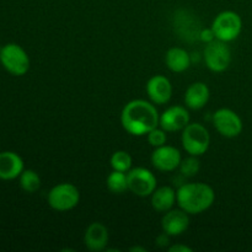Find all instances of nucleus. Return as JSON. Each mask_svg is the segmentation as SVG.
<instances>
[{
  "instance_id": "nucleus-27",
  "label": "nucleus",
  "mask_w": 252,
  "mask_h": 252,
  "mask_svg": "<svg viewBox=\"0 0 252 252\" xmlns=\"http://www.w3.org/2000/svg\"><path fill=\"white\" fill-rule=\"evenodd\" d=\"M169 251L170 252H192L193 250L186 245L177 244V245H174V246H171V248H169Z\"/></svg>"
},
{
  "instance_id": "nucleus-18",
  "label": "nucleus",
  "mask_w": 252,
  "mask_h": 252,
  "mask_svg": "<svg viewBox=\"0 0 252 252\" xmlns=\"http://www.w3.org/2000/svg\"><path fill=\"white\" fill-rule=\"evenodd\" d=\"M176 202V191L170 186H161L152 193L153 208L160 213H166L172 209Z\"/></svg>"
},
{
  "instance_id": "nucleus-23",
  "label": "nucleus",
  "mask_w": 252,
  "mask_h": 252,
  "mask_svg": "<svg viewBox=\"0 0 252 252\" xmlns=\"http://www.w3.org/2000/svg\"><path fill=\"white\" fill-rule=\"evenodd\" d=\"M198 157H194V155H189L186 159L181 160V164H180V170H181V174H184L185 176L192 177L194 175L198 174L199 171V160L197 159Z\"/></svg>"
},
{
  "instance_id": "nucleus-13",
  "label": "nucleus",
  "mask_w": 252,
  "mask_h": 252,
  "mask_svg": "<svg viewBox=\"0 0 252 252\" xmlns=\"http://www.w3.org/2000/svg\"><path fill=\"white\" fill-rule=\"evenodd\" d=\"M147 94L155 105H165L172 96V85L164 75H154L147 83Z\"/></svg>"
},
{
  "instance_id": "nucleus-29",
  "label": "nucleus",
  "mask_w": 252,
  "mask_h": 252,
  "mask_svg": "<svg viewBox=\"0 0 252 252\" xmlns=\"http://www.w3.org/2000/svg\"><path fill=\"white\" fill-rule=\"evenodd\" d=\"M1 48H2V46H1V44H0V52H1Z\"/></svg>"
},
{
  "instance_id": "nucleus-3",
  "label": "nucleus",
  "mask_w": 252,
  "mask_h": 252,
  "mask_svg": "<svg viewBox=\"0 0 252 252\" xmlns=\"http://www.w3.org/2000/svg\"><path fill=\"white\" fill-rule=\"evenodd\" d=\"M182 147L189 155L201 157L206 154L211 144L208 129L201 123H189L182 130Z\"/></svg>"
},
{
  "instance_id": "nucleus-26",
  "label": "nucleus",
  "mask_w": 252,
  "mask_h": 252,
  "mask_svg": "<svg viewBox=\"0 0 252 252\" xmlns=\"http://www.w3.org/2000/svg\"><path fill=\"white\" fill-rule=\"evenodd\" d=\"M170 235H167L166 233H162L161 235H159L157 238V245L160 248H166L170 243Z\"/></svg>"
},
{
  "instance_id": "nucleus-4",
  "label": "nucleus",
  "mask_w": 252,
  "mask_h": 252,
  "mask_svg": "<svg viewBox=\"0 0 252 252\" xmlns=\"http://www.w3.org/2000/svg\"><path fill=\"white\" fill-rule=\"evenodd\" d=\"M0 63L14 76H22L30 70V57L17 43H7L0 52Z\"/></svg>"
},
{
  "instance_id": "nucleus-16",
  "label": "nucleus",
  "mask_w": 252,
  "mask_h": 252,
  "mask_svg": "<svg viewBox=\"0 0 252 252\" xmlns=\"http://www.w3.org/2000/svg\"><path fill=\"white\" fill-rule=\"evenodd\" d=\"M211 96L209 88L204 83L197 81L191 84L185 93V103L191 110H201L207 105Z\"/></svg>"
},
{
  "instance_id": "nucleus-7",
  "label": "nucleus",
  "mask_w": 252,
  "mask_h": 252,
  "mask_svg": "<svg viewBox=\"0 0 252 252\" xmlns=\"http://www.w3.org/2000/svg\"><path fill=\"white\" fill-rule=\"evenodd\" d=\"M204 62L209 70L214 73H221L226 70L231 63L230 48L226 46V42L214 39L207 43L203 52Z\"/></svg>"
},
{
  "instance_id": "nucleus-24",
  "label": "nucleus",
  "mask_w": 252,
  "mask_h": 252,
  "mask_svg": "<svg viewBox=\"0 0 252 252\" xmlns=\"http://www.w3.org/2000/svg\"><path fill=\"white\" fill-rule=\"evenodd\" d=\"M166 130L162 129L161 127L158 128L155 127L154 129L150 130L148 133V142L152 147L158 148V147H161V145L166 144V140H167V135H166Z\"/></svg>"
},
{
  "instance_id": "nucleus-22",
  "label": "nucleus",
  "mask_w": 252,
  "mask_h": 252,
  "mask_svg": "<svg viewBox=\"0 0 252 252\" xmlns=\"http://www.w3.org/2000/svg\"><path fill=\"white\" fill-rule=\"evenodd\" d=\"M110 164L113 170L128 172L130 170V167H132L133 160L129 153L125 152V150H117V152L113 153L112 157H111Z\"/></svg>"
},
{
  "instance_id": "nucleus-8",
  "label": "nucleus",
  "mask_w": 252,
  "mask_h": 252,
  "mask_svg": "<svg viewBox=\"0 0 252 252\" xmlns=\"http://www.w3.org/2000/svg\"><path fill=\"white\" fill-rule=\"evenodd\" d=\"M128 189L135 196H152L157 189V177L150 170L145 167H135L127 172Z\"/></svg>"
},
{
  "instance_id": "nucleus-28",
  "label": "nucleus",
  "mask_w": 252,
  "mask_h": 252,
  "mask_svg": "<svg viewBox=\"0 0 252 252\" xmlns=\"http://www.w3.org/2000/svg\"><path fill=\"white\" fill-rule=\"evenodd\" d=\"M130 252H135V251H139V252H145V249L143 248H138V246H134V248H132L129 250Z\"/></svg>"
},
{
  "instance_id": "nucleus-12",
  "label": "nucleus",
  "mask_w": 252,
  "mask_h": 252,
  "mask_svg": "<svg viewBox=\"0 0 252 252\" xmlns=\"http://www.w3.org/2000/svg\"><path fill=\"white\" fill-rule=\"evenodd\" d=\"M189 213L184 209H170L161 219V228L164 233L170 236H179L189 229Z\"/></svg>"
},
{
  "instance_id": "nucleus-21",
  "label": "nucleus",
  "mask_w": 252,
  "mask_h": 252,
  "mask_svg": "<svg viewBox=\"0 0 252 252\" xmlns=\"http://www.w3.org/2000/svg\"><path fill=\"white\" fill-rule=\"evenodd\" d=\"M20 187L27 193H34L41 187V179L34 170H24L19 176Z\"/></svg>"
},
{
  "instance_id": "nucleus-20",
  "label": "nucleus",
  "mask_w": 252,
  "mask_h": 252,
  "mask_svg": "<svg viewBox=\"0 0 252 252\" xmlns=\"http://www.w3.org/2000/svg\"><path fill=\"white\" fill-rule=\"evenodd\" d=\"M106 185H107L108 191L112 192L113 194L125 193L128 189L127 172L113 170L106 179Z\"/></svg>"
},
{
  "instance_id": "nucleus-5",
  "label": "nucleus",
  "mask_w": 252,
  "mask_h": 252,
  "mask_svg": "<svg viewBox=\"0 0 252 252\" xmlns=\"http://www.w3.org/2000/svg\"><path fill=\"white\" fill-rule=\"evenodd\" d=\"M217 39L223 42H231L238 38L243 30V20L235 11L225 10L216 16L212 24Z\"/></svg>"
},
{
  "instance_id": "nucleus-9",
  "label": "nucleus",
  "mask_w": 252,
  "mask_h": 252,
  "mask_svg": "<svg viewBox=\"0 0 252 252\" xmlns=\"http://www.w3.org/2000/svg\"><path fill=\"white\" fill-rule=\"evenodd\" d=\"M213 125L219 134L225 138H235L243 132V121L235 111L219 108L213 115Z\"/></svg>"
},
{
  "instance_id": "nucleus-14",
  "label": "nucleus",
  "mask_w": 252,
  "mask_h": 252,
  "mask_svg": "<svg viewBox=\"0 0 252 252\" xmlns=\"http://www.w3.org/2000/svg\"><path fill=\"white\" fill-rule=\"evenodd\" d=\"M24 160L15 152L0 153V180H15L24 171Z\"/></svg>"
},
{
  "instance_id": "nucleus-1",
  "label": "nucleus",
  "mask_w": 252,
  "mask_h": 252,
  "mask_svg": "<svg viewBox=\"0 0 252 252\" xmlns=\"http://www.w3.org/2000/svg\"><path fill=\"white\" fill-rule=\"evenodd\" d=\"M160 115L152 102L145 100L129 101L121 112V125L132 135H147L159 126Z\"/></svg>"
},
{
  "instance_id": "nucleus-17",
  "label": "nucleus",
  "mask_w": 252,
  "mask_h": 252,
  "mask_svg": "<svg viewBox=\"0 0 252 252\" xmlns=\"http://www.w3.org/2000/svg\"><path fill=\"white\" fill-rule=\"evenodd\" d=\"M165 63L167 68L174 73H182L191 65V57L186 49L181 47H172L166 52Z\"/></svg>"
},
{
  "instance_id": "nucleus-2",
  "label": "nucleus",
  "mask_w": 252,
  "mask_h": 252,
  "mask_svg": "<svg viewBox=\"0 0 252 252\" xmlns=\"http://www.w3.org/2000/svg\"><path fill=\"white\" fill-rule=\"evenodd\" d=\"M216 199V192L203 182L185 184L176 191V202L189 214H201L211 208Z\"/></svg>"
},
{
  "instance_id": "nucleus-11",
  "label": "nucleus",
  "mask_w": 252,
  "mask_h": 252,
  "mask_svg": "<svg viewBox=\"0 0 252 252\" xmlns=\"http://www.w3.org/2000/svg\"><path fill=\"white\" fill-rule=\"evenodd\" d=\"M189 123V113L182 106H171V107L166 108L160 115L159 125L162 129L166 132H179V130H184Z\"/></svg>"
},
{
  "instance_id": "nucleus-19",
  "label": "nucleus",
  "mask_w": 252,
  "mask_h": 252,
  "mask_svg": "<svg viewBox=\"0 0 252 252\" xmlns=\"http://www.w3.org/2000/svg\"><path fill=\"white\" fill-rule=\"evenodd\" d=\"M175 27L177 29L181 36L185 37V41H189V37L192 38H199V33H201V27H199V22L194 21V20L189 19V15L184 14L182 17H177V21H175Z\"/></svg>"
},
{
  "instance_id": "nucleus-25",
  "label": "nucleus",
  "mask_w": 252,
  "mask_h": 252,
  "mask_svg": "<svg viewBox=\"0 0 252 252\" xmlns=\"http://www.w3.org/2000/svg\"><path fill=\"white\" fill-rule=\"evenodd\" d=\"M199 39L203 42H206V43H209V42L217 39L213 29H212V27L211 29H202L201 33H199Z\"/></svg>"
},
{
  "instance_id": "nucleus-10",
  "label": "nucleus",
  "mask_w": 252,
  "mask_h": 252,
  "mask_svg": "<svg viewBox=\"0 0 252 252\" xmlns=\"http://www.w3.org/2000/svg\"><path fill=\"white\" fill-rule=\"evenodd\" d=\"M181 153L177 148L171 145H161L155 148L152 154V164L157 170L162 172H170L180 167Z\"/></svg>"
},
{
  "instance_id": "nucleus-6",
  "label": "nucleus",
  "mask_w": 252,
  "mask_h": 252,
  "mask_svg": "<svg viewBox=\"0 0 252 252\" xmlns=\"http://www.w3.org/2000/svg\"><path fill=\"white\" fill-rule=\"evenodd\" d=\"M80 201V192L73 184L63 182L49 191L47 202L49 207L57 212H68L75 208Z\"/></svg>"
},
{
  "instance_id": "nucleus-15",
  "label": "nucleus",
  "mask_w": 252,
  "mask_h": 252,
  "mask_svg": "<svg viewBox=\"0 0 252 252\" xmlns=\"http://www.w3.org/2000/svg\"><path fill=\"white\" fill-rule=\"evenodd\" d=\"M108 230L102 223L94 221L86 228L84 234V243L88 250L98 252L105 250L108 244Z\"/></svg>"
}]
</instances>
